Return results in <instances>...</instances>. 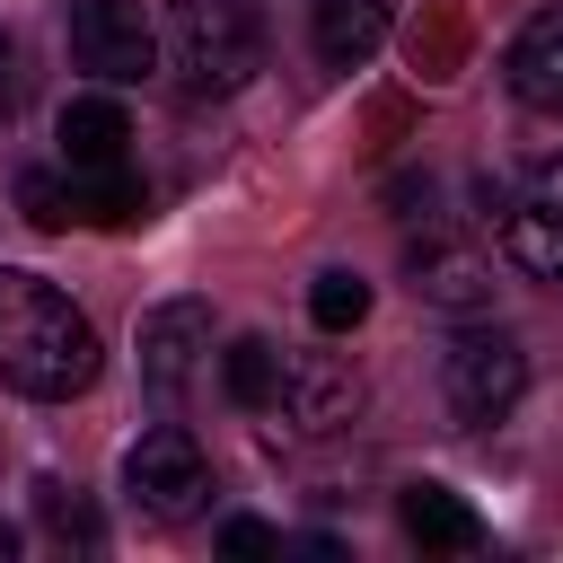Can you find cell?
I'll use <instances>...</instances> for the list:
<instances>
[{
  "mask_svg": "<svg viewBox=\"0 0 563 563\" xmlns=\"http://www.w3.org/2000/svg\"><path fill=\"white\" fill-rule=\"evenodd\" d=\"M18 211H26L35 229H70V220H79V202H70V185H62L53 167H26V176H18Z\"/></svg>",
  "mask_w": 563,
  "mask_h": 563,
  "instance_id": "obj_18",
  "label": "cell"
},
{
  "mask_svg": "<svg viewBox=\"0 0 563 563\" xmlns=\"http://www.w3.org/2000/svg\"><path fill=\"white\" fill-rule=\"evenodd\" d=\"M70 202H79V220H97V229H132V220L150 211V194H141V176H132V167L70 176Z\"/></svg>",
  "mask_w": 563,
  "mask_h": 563,
  "instance_id": "obj_15",
  "label": "cell"
},
{
  "mask_svg": "<svg viewBox=\"0 0 563 563\" xmlns=\"http://www.w3.org/2000/svg\"><path fill=\"white\" fill-rule=\"evenodd\" d=\"M308 35H317V62L325 70H361L387 44V0H317Z\"/></svg>",
  "mask_w": 563,
  "mask_h": 563,
  "instance_id": "obj_13",
  "label": "cell"
},
{
  "mask_svg": "<svg viewBox=\"0 0 563 563\" xmlns=\"http://www.w3.org/2000/svg\"><path fill=\"white\" fill-rule=\"evenodd\" d=\"M18 97H26V70H18V44L0 35V123L18 114Z\"/></svg>",
  "mask_w": 563,
  "mask_h": 563,
  "instance_id": "obj_20",
  "label": "cell"
},
{
  "mask_svg": "<svg viewBox=\"0 0 563 563\" xmlns=\"http://www.w3.org/2000/svg\"><path fill=\"white\" fill-rule=\"evenodd\" d=\"M387 202H396V211H413V202H431V176H387Z\"/></svg>",
  "mask_w": 563,
  "mask_h": 563,
  "instance_id": "obj_21",
  "label": "cell"
},
{
  "mask_svg": "<svg viewBox=\"0 0 563 563\" xmlns=\"http://www.w3.org/2000/svg\"><path fill=\"white\" fill-rule=\"evenodd\" d=\"M220 387H229V405H246V413L282 405V352H273L264 334H238V343L220 352Z\"/></svg>",
  "mask_w": 563,
  "mask_h": 563,
  "instance_id": "obj_14",
  "label": "cell"
},
{
  "mask_svg": "<svg viewBox=\"0 0 563 563\" xmlns=\"http://www.w3.org/2000/svg\"><path fill=\"white\" fill-rule=\"evenodd\" d=\"M123 501L141 519H158V528H176V519H194L211 501V466H202L185 422H158V431H141L123 449Z\"/></svg>",
  "mask_w": 563,
  "mask_h": 563,
  "instance_id": "obj_4",
  "label": "cell"
},
{
  "mask_svg": "<svg viewBox=\"0 0 563 563\" xmlns=\"http://www.w3.org/2000/svg\"><path fill=\"white\" fill-rule=\"evenodd\" d=\"M35 519H44V528H53L62 545H97V510H88V501H79L70 484H53V475L35 484Z\"/></svg>",
  "mask_w": 563,
  "mask_h": 563,
  "instance_id": "obj_17",
  "label": "cell"
},
{
  "mask_svg": "<svg viewBox=\"0 0 563 563\" xmlns=\"http://www.w3.org/2000/svg\"><path fill=\"white\" fill-rule=\"evenodd\" d=\"M405 282H413V299H431L449 317H484L493 308V264L466 238H413L405 246Z\"/></svg>",
  "mask_w": 563,
  "mask_h": 563,
  "instance_id": "obj_8",
  "label": "cell"
},
{
  "mask_svg": "<svg viewBox=\"0 0 563 563\" xmlns=\"http://www.w3.org/2000/svg\"><path fill=\"white\" fill-rule=\"evenodd\" d=\"M396 519H405V537H413L422 554H466V545H484V519H475L449 484H405V493H396Z\"/></svg>",
  "mask_w": 563,
  "mask_h": 563,
  "instance_id": "obj_12",
  "label": "cell"
},
{
  "mask_svg": "<svg viewBox=\"0 0 563 563\" xmlns=\"http://www.w3.org/2000/svg\"><path fill=\"white\" fill-rule=\"evenodd\" d=\"M9 554H18V528H9V519H0V563H9Z\"/></svg>",
  "mask_w": 563,
  "mask_h": 563,
  "instance_id": "obj_22",
  "label": "cell"
},
{
  "mask_svg": "<svg viewBox=\"0 0 563 563\" xmlns=\"http://www.w3.org/2000/svg\"><path fill=\"white\" fill-rule=\"evenodd\" d=\"M220 554H238V563H255V554H282V537H273L264 519H229V528H220Z\"/></svg>",
  "mask_w": 563,
  "mask_h": 563,
  "instance_id": "obj_19",
  "label": "cell"
},
{
  "mask_svg": "<svg viewBox=\"0 0 563 563\" xmlns=\"http://www.w3.org/2000/svg\"><path fill=\"white\" fill-rule=\"evenodd\" d=\"M167 62L194 97H238L264 70L255 0H167Z\"/></svg>",
  "mask_w": 563,
  "mask_h": 563,
  "instance_id": "obj_2",
  "label": "cell"
},
{
  "mask_svg": "<svg viewBox=\"0 0 563 563\" xmlns=\"http://www.w3.org/2000/svg\"><path fill=\"white\" fill-rule=\"evenodd\" d=\"M501 255L528 273V282H563V158L537 167L519 185V202L501 211Z\"/></svg>",
  "mask_w": 563,
  "mask_h": 563,
  "instance_id": "obj_7",
  "label": "cell"
},
{
  "mask_svg": "<svg viewBox=\"0 0 563 563\" xmlns=\"http://www.w3.org/2000/svg\"><path fill=\"white\" fill-rule=\"evenodd\" d=\"M62 158H70V176L132 167V114L114 97H70L62 106Z\"/></svg>",
  "mask_w": 563,
  "mask_h": 563,
  "instance_id": "obj_11",
  "label": "cell"
},
{
  "mask_svg": "<svg viewBox=\"0 0 563 563\" xmlns=\"http://www.w3.org/2000/svg\"><path fill=\"white\" fill-rule=\"evenodd\" d=\"M70 62L106 88H132L158 70V26L141 18V0H70Z\"/></svg>",
  "mask_w": 563,
  "mask_h": 563,
  "instance_id": "obj_5",
  "label": "cell"
},
{
  "mask_svg": "<svg viewBox=\"0 0 563 563\" xmlns=\"http://www.w3.org/2000/svg\"><path fill=\"white\" fill-rule=\"evenodd\" d=\"M501 79H510V97H519V106H537V114H563V9H537V18L510 35V53H501Z\"/></svg>",
  "mask_w": 563,
  "mask_h": 563,
  "instance_id": "obj_10",
  "label": "cell"
},
{
  "mask_svg": "<svg viewBox=\"0 0 563 563\" xmlns=\"http://www.w3.org/2000/svg\"><path fill=\"white\" fill-rule=\"evenodd\" d=\"M202 352H211V308L202 299H167V308L141 317V387L158 405L185 396V378L202 369Z\"/></svg>",
  "mask_w": 563,
  "mask_h": 563,
  "instance_id": "obj_6",
  "label": "cell"
},
{
  "mask_svg": "<svg viewBox=\"0 0 563 563\" xmlns=\"http://www.w3.org/2000/svg\"><path fill=\"white\" fill-rule=\"evenodd\" d=\"M282 413H290V431H308V440L352 431V413H361V378H352V361H334V352H299V361H282Z\"/></svg>",
  "mask_w": 563,
  "mask_h": 563,
  "instance_id": "obj_9",
  "label": "cell"
},
{
  "mask_svg": "<svg viewBox=\"0 0 563 563\" xmlns=\"http://www.w3.org/2000/svg\"><path fill=\"white\" fill-rule=\"evenodd\" d=\"M519 387H528V352H519V334H501V325H466V334L440 352V405H449L457 431L501 422V413L519 405Z\"/></svg>",
  "mask_w": 563,
  "mask_h": 563,
  "instance_id": "obj_3",
  "label": "cell"
},
{
  "mask_svg": "<svg viewBox=\"0 0 563 563\" xmlns=\"http://www.w3.org/2000/svg\"><path fill=\"white\" fill-rule=\"evenodd\" d=\"M308 317H317V334H352V325L369 317V282H361L352 264L317 273V282H308Z\"/></svg>",
  "mask_w": 563,
  "mask_h": 563,
  "instance_id": "obj_16",
  "label": "cell"
},
{
  "mask_svg": "<svg viewBox=\"0 0 563 563\" xmlns=\"http://www.w3.org/2000/svg\"><path fill=\"white\" fill-rule=\"evenodd\" d=\"M0 378L35 405H62L97 378V325L44 273H18V264H0Z\"/></svg>",
  "mask_w": 563,
  "mask_h": 563,
  "instance_id": "obj_1",
  "label": "cell"
}]
</instances>
